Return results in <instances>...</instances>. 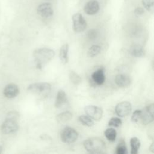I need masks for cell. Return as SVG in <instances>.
Returning a JSON list of instances; mask_svg holds the SVG:
<instances>
[{
  "label": "cell",
  "instance_id": "cell-2",
  "mask_svg": "<svg viewBox=\"0 0 154 154\" xmlns=\"http://www.w3.org/2000/svg\"><path fill=\"white\" fill-rule=\"evenodd\" d=\"M85 149L91 153H101L105 149L104 141L97 137L90 138L84 142Z\"/></svg>",
  "mask_w": 154,
  "mask_h": 154
},
{
  "label": "cell",
  "instance_id": "cell-31",
  "mask_svg": "<svg viewBox=\"0 0 154 154\" xmlns=\"http://www.w3.org/2000/svg\"><path fill=\"white\" fill-rule=\"evenodd\" d=\"M149 149H150V150L152 152H154V150H153V149H154V143H153L151 144V146H150Z\"/></svg>",
  "mask_w": 154,
  "mask_h": 154
},
{
  "label": "cell",
  "instance_id": "cell-30",
  "mask_svg": "<svg viewBox=\"0 0 154 154\" xmlns=\"http://www.w3.org/2000/svg\"><path fill=\"white\" fill-rule=\"evenodd\" d=\"M134 14L136 16H140L144 13V10L141 7H137L134 10Z\"/></svg>",
  "mask_w": 154,
  "mask_h": 154
},
{
  "label": "cell",
  "instance_id": "cell-3",
  "mask_svg": "<svg viewBox=\"0 0 154 154\" xmlns=\"http://www.w3.org/2000/svg\"><path fill=\"white\" fill-rule=\"evenodd\" d=\"M51 90V85L48 82H36L30 84L28 87V90L39 95L46 96Z\"/></svg>",
  "mask_w": 154,
  "mask_h": 154
},
{
  "label": "cell",
  "instance_id": "cell-21",
  "mask_svg": "<svg viewBox=\"0 0 154 154\" xmlns=\"http://www.w3.org/2000/svg\"><path fill=\"white\" fill-rule=\"evenodd\" d=\"M116 149V153L117 154H126V153H128L126 143L123 139H122L121 140L119 141V143L117 144Z\"/></svg>",
  "mask_w": 154,
  "mask_h": 154
},
{
  "label": "cell",
  "instance_id": "cell-6",
  "mask_svg": "<svg viewBox=\"0 0 154 154\" xmlns=\"http://www.w3.org/2000/svg\"><path fill=\"white\" fill-rule=\"evenodd\" d=\"M154 105L153 103L146 106L141 110V122L144 125H147L153 122L154 119Z\"/></svg>",
  "mask_w": 154,
  "mask_h": 154
},
{
  "label": "cell",
  "instance_id": "cell-28",
  "mask_svg": "<svg viewBox=\"0 0 154 154\" xmlns=\"http://www.w3.org/2000/svg\"><path fill=\"white\" fill-rule=\"evenodd\" d=\"M19 117V114L18 112L16 111H11L7 114L6 119H10L17 120Z\"/></svg>",
  "mask_w": 154,
  "mask_h": 154
},
{
  "label": "cell",
  "instance_id": "cell-5",
  "mask_svg": "<svg viewBox=\"0 0 154 154\" xmlns=\"http://www.w3.org/2000/svg\"><path fill=\"white\" fill-rule=\"evenodd\" d=\"M73 28L76 32H81L84 31L87 28V22L81 13H77L73 15Z\"/></svg>",
  "mask_w": 154,
  "mask_h": 154
},
{
  "label": "cell",
  "instance_id": "cell-4",
  "mask_svg": "<svg viewBox=\"0 0 154 154\" xmlns=\"http://www.w3.org/2000/svg\"><path fill=\"white\" fill-rule=\"evenodd\" d=\"M78 137L77 131L69 126L64 128L61 132V141L65 143L70 144L76 141Z\"/></svg>",
  "mask_w": 154,
  "mask_h": 154
},
{
  "label": "cell",
  "instance_id": "cell-13",
  "mask_svg": "<svg viewBox=\"0 0 154 154\" xmlns=\"http://www.w3.org/2000/svg\"><path fill=\"white\" fill-rule=\"evenodd\" d=\"M91 79L95 84L98 85H102L105 81L104 69L103 68H100L94 71L91 75Z\"/></svg>",
  "mask_w": 154,
  "mask_h": 154
},
{
  "label": "cell",
  "instance_id": "cell-15",
  "mask_svg": "<svg viewBox=\"0 0 154 154\" xmlns=\"http://www.w3.org/2000/svg\"><path fill=\"white\" fill-rule=\"evenodd\" d=\"M67 102V97L66 93L63 90H59L57 94L55 106L57 108L63 107Z\"/></svg>",
  "mask_w": 154,
  "mask_h": 154
},
{
  "label": "cell",
  "instance_id": "cell-9",
  "mask_svg": "<svg viewBox=\"0 0 154 154\" xmlns=\"http://www.w3.org/2000/svg\"><path fill=\"white\" fill-rule=\"evenodd\" d=\"M132 111L131 104L127 101L118 103L115 108V112L119 117H125L130 114Z\"/></svg>",
  "mask_w": 154,
  "mask_h": 154
},
{
  "label": "cell",
  "instance_id": "cell-26",
  "mask_svg": "<svg viewBox=\"0 0 154 154\" xmlns=\"http://www.w3.org/2000/svg\"><path fill=\"white\" fill-rule=\"evenodd\" d=\"M122 120L119 117H112L108 122V125L112 127H119L122 125Z\"/></svg>",
  "mask_w": 154,
  "mask_h": 154
},
{
  "label": "cell",
  "instance_id": "cell-17",
  "mask_svg": "<svg viewBox=\"0 0 154 154\" xmlns=\"http://www.w3.org/2000/svg\"><path fill=\"white\" fill-rule=\"evenodd\" d=\"M68 53H69V45L67 43H65L61 46L60 49L59 53V57L61 61L64 63L66 64L68 62Z\"/></svg>",
  "mask_w": 154,
  "mask_h": 154
},
{
  "label": "cell",
  "instance_id": "cell-20",
  "mask_svg": "<svg viewBox=\"0 0 154 154\" xmlns=\"http://www.w3.org/2000/svg\"><path fill=\"white\" fill-rule=\"evenodd\" d=\"M104 134L107 140L111 142H114L117 137V132L112 128L106 129L104 132Z\"/></svg>",
  "mask_w": 154,
  "mask_h": 154
},
{
  "label": "cell",
  "instance_id": "cell-14",
  "mask_svg": "<svg viewBox=\"0 0 154 154\" xmlns=\"http://www.w3.org/2000/svg\"><path fill=\"white\" fill-rule=\"evenodd\" d=\"M115 83L120 87H126L131 84V79L125 74H119L115 78Z\"/></svg>",
  "mask_w": 154,
  "mask_h": 154
},
{
  "label": "cell",
  "instance_id": "cell-22",
  "mask_svg": "<svg viewBox=\"0 0 154 154\" xmlns=\"http://www.w3.org/2000/svg\"><path fill=\"white\" fill-rule=\"evenodd\" d=\"M79 121L84 125L87 126H92L94 125V122L92 119L87 115H81L78 118Z\"/></svg>",
  "mask_w": 154,
  "mask_h": 154
},
{
  "label": "cell",
  "instance_id": "cell-16",
  "mask_svg": "<svg viewBox=\"0 0 154 154\" xmlns=\"http://www.w3.org/2000/svg\"><path fill=\"white\" fill-rule=\"evenodd\" d=\"M129 54L135 57H142L145 55V51L143 48L140 45H132L129 50Z\"/></svg>",
  "mask_w": 154,
  "mask_h": 154
},
{
  "label": "cell",
  "instance_id": "cell-18",
  "mask_svg": "<svg viewBox=\"0 0 154 154\" xmlns=\"http://www.w3.org/2000/svg\"><path fill=\"white\" fill-rule=\"evenodd\" d=\"M73 117V114L70 111H64L63 112L56 116V120L58 122L64 123L71 120Z\"/></svg>",
  "mask_w": 154,
  "mask_h": 154
},
{
  "label": "cell",
  "instance_id": "cell-32",
  "mask_svg": "<svg viewBox=\"0 0 154 154\" xmlns=\"http://www.w3.org/2000/svg\"><path fill=\"white\" fill-rule=\"evenodd\" d=\"M1 152H2V147L0 146V153H1Z\"/></svg>",
  "mask_w": 154,
  "mask_h": 154
},
{
  "label": "cell",
  "instance_id": "cell-7",
  "mask_svg": "<svg viewBox=\"0 0 154 154\" xmlns=\"http://www.w3.org/2000/svg\"><path fill=\"white\" fill-rule=\"evenodd\" d=\"M17 120L6 119L1 125V131L4 134H8L16 132L19 129Z\"/></svg>",
  "mask_w": 154,
  "mask_h": 154
},
{
  "label": "cell",
  "instance_id": "cell-24",
  "mask_svg": "<svg viewBox=\"0 0 154 154\" xmlns=\"http://www.w3.org/2000/svg\"><path fill=\"white\" fill-rule=\"evenodd\" d=\"M69 79L70 81L75 85H78L82 81L80 76L74 71H70L69 73Z\"/></svg>",
  "mask_w": 154,
  "mask_h": 154
},
{
  "label": "cell",
  "instance_id": "cell-29",
  "mask_svg": "<svg viewBox=\"0 0 154 154\" xmlns=\"http://www.w3.org/2000/svg\"><path fill=\"white\" fill-rule=\"evenodd\" d=\"M97 36V32L96 29H92L87 32V37L90 40H94Z\"/></svg>",
  "mask_w": 154,
  "mask_h": 154
},
{
  "label": "cell",
  "instance_id": "cell-23",
  "mask_svg": "<svg viewBox=\"0 0 154 154\" xmlns=\"http://www.w3.org/2000/svg\"><path fill=\"white\" fill-rule=\"evenodd\" d=\"M101 51V47L99 45H93L91 46L88 51V55L90 57H94L96 55H97Z\"/></svg>",
  "mask_w": 154,
  "mask_h": 154
},
{
  "label": "cell",
  "instance_id": "cell-27",
  "mask_svg": "<svg viewBox=\"0 0 154 154\" xmlns=\"http://www.w3.org/2000/svg\"><path fill=\"white\" fill-rule=\"evenodd\" d=\"M141 110L137 109L135 110L131 117V120L134 123H137L138 122V120L141 118Z\"/></svg>",
  "mask_w": 154,
  "mask_h": 154
},
{
  "label": "cell",
  "instance_id": "cell-12",
  "mask_svg": "<svg viewBox=\"0 0 154 154\" xmlns=\"http://www.w3.org/2000/svg\"><path fill=\"white\" fill-rule=\"evenodd\" d=\"M3 93L4 95L6 97L11 99L18 95L19 93V89L17 85L14 84H9L4 88Z\"/></svg>",
  "mask_w": 154,
  "mask_h": 154
},
{
  "label": "cell",
  "instance_id": "cell-25",
  "mask_svg": "<svg viewBox=\"0 0 154 154\" xmlns=\"http://www.w3.org/2000/svg\"><path fill=\"white\" fill-rule=\"evenodd\" d=\"M142 4L147 11L152 13L153 11L154 0H142Z\"/></svg>",
  "mask_w": 154,
  "mask_h": 154
},
{
  "label": "cell",
  "instance_id": "cell-8",
  "mask_svg": "<svg viewBox=\"0 0 154 154\" xmlns=\"http://www.w3.org/2000/svg\"><path fill=\"white\" fill-rule=\"evenodd\" d=\"M86 114L92 120L99 121L102 117V109L95 105H87L84 108Z\"/></svg>",
  "mask_w": 154,
  "mask_h": 154
},
{
  "label": "cell",
  "instance_id": "cell-19",
  "mask_svg": "<svg viewBox=\"0 0 154 154\" xmlns=\"http://www.w3.org/2000/svg\"><path fill=\"white\" fill-rule=\"evenodd\" d=\"M130 144L131 147V154H137L138 149L140 147V141L137 137H132L130 140Z\"/></svg>",
  "mask_w": 154,
  "mask_h": 154
},
{
  "label": "cell",
  "instance_id": "cell-10",
  "mask_svg": "<svg viewBox=\"0 0 154 154\" xmlns=\"http://www.w3.org/2000/svg\"><path fill=\"white\" fill-rule=\"evenodd\" d=\"M37 12L38 15L45 18L49 17L54 14L52 6L50 3H43L40 4L37 8Z\"/></svg>",
  "mask_w": 154,
  "mask_h": 154
},
{
  "label": "cell",
  "instance_id": "cell-11",
  "mask_svg": "<svg viewBox=\"0 0 154 154\" xmlns=\"http://www.w3.org/2000/svg\"><path fill=\"white\" fill-rule=\"evenodd\" d=\"M84 10L88 15H94L99 10V4L96 0H90L84 5Z\"/></svg>",
  "mask_w": 154,
  "mask_h": 154
},
{
  "label": "cell",
  "instance_id": "cell-1",
  "mask_svg": "<svg viewBox=\"0 0 154 154\" xmlns=\"http://www.w3.org/2000/svg\"><path fill=\"white\" fill-rule=\"evenodd\" d=\"M55 56V52L49 48H42L35 50L33 57L36 67L41 69L43 68Z\"/></svg>",
  "mask_w": 154,
  "mask_h": 154
}]
</instances>
